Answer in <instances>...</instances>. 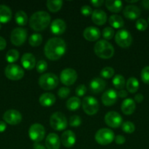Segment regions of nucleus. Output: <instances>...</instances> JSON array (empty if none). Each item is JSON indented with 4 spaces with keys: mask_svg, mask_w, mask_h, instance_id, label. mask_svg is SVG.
I'll return each mask as SVG.
<instances>
[{
    "mask_svg": "<svg viewBox=\"0 0 149 149\" xmlns=\"http://www.w3.org/2000/svg\"><path fill=\"white\" fill-rule=\"evenodd\" d=\"M115 139L114 132L108 128H102L95 134V141L102 146L109 145Z\"/></svg>",
    "mask_w": 149,
    "mask_h": 149,
    "instance_id": "39448f33",
    "label": "nucleus"
},
{
    "mask_svg": "<svg viewBox=\"0 0 149 149\" xmlns=\"http://www.w3.org/2000/svg\"><path fill=\"white\" fill-rule=\"evenodd\" d=\"M89 86H90L91 91L93 94H98L102 93L105 90L106 87V82L105 80L101 78H94L91 81Z\"/></svg>",
    "mask_w": 149,
    "mask_h": 149,
    "instance_id": "412c9836",
    "label": "nucleus"
},
{
    "mask_svg": "<svg viewBox=\"0 0 149 149\" xmlns=\"http://www.w3.org/2000/svg\"><path fill=\"white\" fill-rule=\"evenodd\" d=\"M81 118L77 115H73L70 117V121H69V124L70 126L72 127H78L81 125Z\"/></svg>",
    "mask_w": 149,
    "mask_h": 149,
    "instance_id": "ea45409f",
    "label": "nucleus"
},
{
    "mask_svg": "<svg viewBox=\"0 0 149 149\" xmlns=\"http://www.w3.org/2000/svg\"><path fill=\"white\" fill-rule=\"evenodd\" d=\"M81 101L77 97H72L67 101V108L71 111L77 110L80 108Z\"/></svg>",
    "mask_w": 149,
    "mask_h": 149,
    "instance_id": "c756f323",
    "label": "nucleus"
},
{
    "mask_svg": "<svg viewBox=\"0 0 149 149\" xmlns=\"http://www.w3.org/2000/svg\"><path fill=\"white\" fill-rule=\"evenodd\" d=\"M1 23H0V29H1Z\"/></svg>",
    "mask_w": 149,
    "mask_h": 149,
    "instance_id": "4d7b16f0",
    "label": "nucleus"
},
{
    "mask_svg": "<svg viewBox=\"0 0 149 149\" xmlns=\"http://www.w3.org/2000/svg\"><path fill=\"white\" fill-rule=\"evenodd\" d=\"M109 23L112 28L121 29L124 26V21L122 17L117 15H112L109 18Z\"/></svg>",
    "mask_w": 149,
    "mask_h": 149,
    "instance_id": "cd10ccee",
    "label": "nucleus"
},
{
    "mask_svg": "<svg viewBox=\"0 0 149 149\" xmlns=\"http://www.w3.org/2000/svg\"><path fill=\"white\" fill-rule=\"evenodd\" d=\"M121 128H122L123 131L124 132L129 134L132 133L135 130V126H134V125L131 122H129V121H127V122H124L122 124V125H121Z\"/></svg>",
    "mask_w": 149,
    "mask_h": 149,
    "instance_id": "c9c22d12",
    "label": "nucleus"
},
{
    "mask_svg": "<svg viewBox=\"0 0 149 149\" xmlns=\"http://www.w3.org/2000/svg\"><path fill=\"white\" fill-rule=\"evenodd\" d=\"M80 13L85 16H89L92 14V9L89 5H83L80 8Z\"/></svg>",
    "mask_w": 149,
    "mask_h": 149,
    "instance_id": "a18cd8bd",
    "label": "nucleus"
},
{
    "mask_svg": "<svg viewBox=\"0 0 149 149\" xmlns=\"http://www.w3.org/2000/svg\"><path fill=\"white\" fill-rule=\"evenodd\" d=\"M91 20L96 25L102 26L107 21V14L102 10H95L92 12Z\"/></svg>",
    "mask_w": 149,
    "mask_h": 149,
    "instance_id": "4be33fe9",
    "label": "nucleus"
},
{
    "mask_svg": "<svg viewBox=\"0 0 149 149\" xmlns=\"http://www.w3.org/2000/svg\"><path fill=\"white\" fill-rule=\"evenodd\" d=\"M36 68L38 73L45 72L48 68V63H46V61L41 60L36 63Z\"/></svg>",
    "mask_w": 149,
    "mask_h": 149,
    "instance_id": "58836bf2",
    "label": "nucleus"
},
{
    "mask_svg": "<svg viewBox=\"0 0 149 149\" xmlns=\"http://www.w3.org/2000/svg\"><path fill=\"white\" fill-rule=\"evenodd\" d=\"M123 13H124V17H127V19H129V20H135V19L138 18L140 16L141 10L137 6L129 4V5H127L124 8Z\"/></svg>",
    "mask_w": 149,
    "mask_h": 149,
    "instance_id": "f3484780",
    "label": "nucleus"
},
{
    "mask_svg": "<svg viewBox=\"0 0 149 149\" xmlns=\"http://www.w3.org/2000/svg\"><path fill=\"white\" fill-rule=\"evenodd\" d=\"M70 94V90L68 87H61L58 91V95L60 98H67Z\"/></svg>",
    "mask_w": 149,
    "mask_h": 149,
    "instance_id": "37998d69",
    "label": "nucleus"
},
{
    "mask_svg": "<svg viewBox=\"0 0 149 149\" xmlns=\"http://www.w3.org/2000/svg\"><path fill=\"white\" fill-rule=\"evenodd\" d=\"M77 79V74L75 70L67 68L63 70L60 74V80L61 83L66 86L72 85Z\"/></svg>",
    "mask_w": 149,
    "mask_h": 149,
    "instance_id": "f8f14e48",
    "label": "nucleus"
},
{
    "mask_svg": "<svg viewBox=\"0 0 149 149\" xmlns=\"http://www.w3.org/2000/svg\"><path fill=\"white\" fill-rule=\"evenodd\" d=\"M141 79L144 83L149 84V66H145L142 69Z\"/></svg>",
    "mask_w": 149,
    "mask_h": 149,
    "instance_id": "79ce46f5",
    "label": "nucleus"
},
{
    "mask_svg": "<svg viewBox=\"0 0 149 149\" xmlns=\"http://www.w3.org/2000/svg\"><path fill=\"white\" fill-rule=\"evenodd\" d=\"M51 23V16L45 11H37L34 13L29 19V26L36 31H43Z\"/></svg>",
    "mask_w": 149,
    "mask_h": 149,
    "instance_id": "f03ea898",
    "label": "nucleus"
},
{
    "mask_svg": "<svg viewBox=\"0 0 149 149\" xmlns=\"http://www.w3.org/2000/svg\"><path fill=\"white\" fill-rule=\"evenodd\" d=\"M139 86H140V84H139L138 80L134 77H131L129 79L126 84L127 90L130 93H135L138 90Z\"/></svg>",
    "mask_w": 149,
    "mask_h": 149,
    "instance_id": "c85d7f7f",
    "label": "nucleus"
},
{
    "mask_svg": "<svg viewBox=\"0 0 149 149\" xmlns=\"http://www.w3.org/2000/svg\"><path fill=\"white\" fill-rule=\"evenodd\" d=\"M118 98V93L114 90H108L102 94V102L105 106H111L115 103Z\"/></svg>",
    "mask_w": 149,
    "mask_h": 149,
    "instance_id": "2eb2a0df",
    "label": "nucleus"
},
{
    "mask_svg": "<svg viewBox=\"0 0 149 149\" xmlns=\"http://www.w3.org/2000/svg\"><path fill=\"white\" fill-rule=\"evenodd\" d=\"M115 34L114 29L111 27H106L102 31V36L107 40H110L112 39Z\"/></svg>",
    "mask_w": 149,
    "mask_h": 149,
    "instance_id": "4c0bfd02",
    "label": "nucleus"
},
{
    "mask_svg": "<svg viewBox=\"0 0 149 149\" xmlns=\"http://www.w3.org/2000/svg\"><path fill=\"white\" fill-rule=\"evenodd\" d=\"M136 28L139 31H145L148 28V23L145 19L139 18L136 22Z\"/></svg>",
    "mask_w": 149,
    "mask_h": 149,
    "instance_id": "a19ab883",
    "label": "nucleus"
},
{
    "mask_svg": "<svg viewBox=\"0 0 149 149\" xmlns=\"http://www.w3.org/2000/svg\"><path fill=\"white\" fill-rule=\"evenodd\" d=\"M42 36L39 33H33L29 39V43L32 47H38L42 44Z\"/></svg>",
    "mask_w": 149,
    "mask_h": 149,
    "instance_id": "72a5a7b5",
    "label": "nucleus"
},
{
    "mask_svg": "<svg viewBox=\"0 0 149 149\" xmlns=\"http://www.w3.org/2000/svg\"><path fill=\"white\" fill-rule=\"evenodd\" d=\"M27 38V31L23 28H15L12 31L10 35L11 42L15 46H20L23 45Z\"/></svg>",
    "mask_w": 149,
    "mask_h": 149,
    "instance_id": "9b49d317",
    "label": "nucleus"
},
{
    "mask_svg": "<svg viewBox=\"0 0 149 149\" xmlns=\"http://www.w3.org/2000/svg\"><path fill=\"white\" fill-rule=\"evenodd\" d=\"M148 23H149V17H148Z\"/></svg>",
    "mask_w": 149,
    "mask_h": 149,
    "instance_id": "13d9d810",
    "label": "nucleus"
},
{
    "mask_svg": "<svg viewBox=\"0 0 149 149\" xmlns=\"http://www.w3.org/2000/svg\"><path fill=\"white\" fill-rule=\"evenodd\" d=\"M34 149H45V147L43 146L41 144H39L38 143H36L34 145Z\"/></svg>",
    "mask_w": 149,
    "mask_h": 149,
    "instance_id": "5fc2aeb1",
    "label": "nucleus"
},
{
    "mask_svg": "<svg viewBox=\"0 0 149 149\" xmlns=\"http://www.w3.org/2000/svg\"><path fill=\"white\" fill-rule=\"evenodd\" d=\"M117 93H118V97H121V98H125V97L127 96V95H128L127 91H126V90H120V91Z\"/></svg>",
    "mask_w": 149,
    "mask_h": 149,
    "instance_id": "3c124183",
    "label": "nucleus"
},
{
    "mask_svg": "<svg viewBox=\"0 0 149 149\" xmlns=\"http://www.w3.org/2000/svg\"><path fill=\"white\" fill-rule=\"evenodd\" d=\"M91 4L95 7H101L102 4H104L103 0H91Z\"/></svg>",
    "mask_w": 149,
    "mask_h": 149,
    "instance_id": "de8ad7c7",
    "label": "nucleus"
},
{
    "mask_svg": "<svg viewBox=\"0 0 149 149\" xmlns=\"http://www.w3.org/2000/svg\"><path fill=\"white\" fill-rule=\"evenodd\" d=\"M67 29L66 23L61 19H56L51 23V31L53 34L61 35L65 32Z\"/></svg>",
    "mask_w": 149,
    "mask_h": 149,
    "instance_id": "6ab92c4d",
    "label": "nucleus"
},
{
    "mask_svg": "<svg viewBox=\"0 0 149 149\" xmlns=\"http://www.w3.org/2000/svg\"><path fill=\"white\" fill-rule=\"evenodd\" d=\"M50 125L55 130L61 131L67 128L68 122L64 113L61 112H55L50 118Z\"/></svg>",
    "mask_w": 149,
    "mask_h": 149,
    "instance_id": "423d86ee",
    "label": "nucleus"
},
{
    "mask_svg": "<svg viewBox=\"0 0 149 149\" xmlns=\"http://www.w3.org/2000/svg\"><path fill=\"white\" fill-rule=\"evenodd\" d=\"M86 91H87V88L84 84H80V85L77 86V88L75 90V93L77 96L81 97L86 94Z\"/></svg>",
    "mask_w": 149,
    "mask_h": 149,
    "instance_id": "c03bdc74",
    "label": "nucleus"
},
{
    "mask_svg": "<svg viewBox=\"0 0 149 149\" xmlns=\"http://www.w3.org/2000/svg\"><path fill=\"white\" fill-rule=\"evenodd\" d=\"M93 50L95 54L102 59H109L114 55L113 47L106 40L98 41L95 44Z\"/></svg>",
    "mask_w": 149,
    "mask_h": 149,
    "instance_id": "7ed1b4c3",
    "label": "nucleus"
},
{
    "mask_svg": "<svg viewBox=\"0 0 149 149\" xmlns=\"http://www.w3.org/2000/svg\"><path fill=\"white\" fill-rule=\"evenodd\" d=\"M62 4L63 1H61V0H56V1L48 0L46 3L48 9L52 13H56L58 10H61Z\"/></svg>",
    "mask_w": 149,
    "mask_h": 149,
    "instance_id": "7c9ffc66",
    "label": "nucleus"
},
{
    "mask_svg": "<svg viewBox=\"0 0 149 149\" xmlns=\"http://www.w3.org/2000/svg\"><path fill=\"white\" fill-rule=\"evenodd\" d=\"M12 18V11L9 7L0 4V23H6Z\"/></svg>",
    "mask_w": 149,
    "mask_h": 149,
    "instance_id": "a878e982",
    "label": "nucleus"
},
{
    "mask_svg": "<svg viewBox=\"0 0 149 149\" xmlns=\"http://www.w3.org/2000/svg\"><path fill=\"white\" fill-rule=\"evenodd\" d=\"M29 135L32 141L35 143H39L45 138V127L40 124H34L29 128Z\"/></svg>",
    "mask_w": 149,
    "mask_h": 149,
    "instance_id": "9d476101",
    "label": "nucleus"
},
{
    "mask_svg": "<svg viewBox=\"0 0 149 149\" xmlns=\"http://www.w3.org/2000/svg\"><path fill=\"white\" fill-rule=\"evenodd\" d=\"M105 122L108 126L112 128H118L123 124V119L121 115L115 111H110L105 115Z\"/></svg>",
    "mask_w": 149,
    "mask_h": 149,
    "instance_id": "ddd939ff",
    "label": "nucleus"
},
{
    "mask_svg": "<svg viewBox=\"0 0 149 149\" xmlns=\"http://www.w3.org/2000/svg\"><path fill=\"white\" fill-rule=\"evenodd\" d=\"M4 74L9 79L16 81L22 79L24 75V71L18 65L10 63L7 65L4 70Z\"/></svg>",
    "mask_w": 149,
    "mask_h": 149,
    "instance_id": "0eeeda50",
    "label": "nucleus"
},
{
    "mask_svg": "<svg viewBox=\"0 0 149 149\" xmlns=\"http://www.w3.org/2000/svg\"><path fill=\"white\" fill-rule=\"evenodd\" d=\"M142 5L146 10H149V0H143L141 2Z\"/></svg>",
    "mask_w": 149,
    "mask_h": 149,
    "instance_id": "864d4df0",
    "label": "nucleus"
},
{
    "mask_svg": "<svg viewBox=\"0 0 149 149\" xmlns=\"http://www.w3.org/2000/svg\"><path fill=\"white\" fill-rule=\"evenodd\" d=\"M15 20L19 26H25L28 22L27 15L23 10H19L16 13L15 15Z\"/></svg>",
    "mask_w": 149,
    "mask_h": 149,
    "instance_id": "2f4dec72",
    "label": "nucleus"
},
{
    "mask_svg": "<svg viewBox=\"0 0 149 149\" xmlns=\"http://www.w3.org/2000/svg\"><path fill=\"white\" fill-rule=\"evenodd\" d=\"M135 102L132 98H127L123 101L121 109L123 113L126 115L132 114L135 110Z\"/></svg>",
    "mask_w": 149,
    "mask_h": 149,
    "instance_id": "b1692460",
    "label": "nucleus"
},
{
    "mask_svg": "<svg viewBox=\"0 0 149 149\" xmlns=\"http://www.w3.org/2000/svg\"><path fill=\"white\" fill-rule=\"evenodd\" d=\"M4 122L11 125H16L20 123L22 120V115L18 111L15 109L7 110L3 115Z\"/></svg>",
    "mask_w": 149,
    "mask_h": 149,
    "instance_id": "4468645a",
    "label": "nucleus"
},
{
    "mask_svg": "<svg viewBox=\"0 0 149 149\" xmlns=\"http://www.w3.org/2000/svg\"><path fill=\"white\" fill-rule=\"evenodd\" d=\"M6 128H7V125H6L5 122L0 121V132H4L6 130Z\"/></svg>",
    "mask_w": 149,
    "mask_h": 149,
    "instance_id": "603ef678",
    "label": "nucleus"
},
{
    "mask_svg": "<svg viewBox=\"0 0 149 149\" xmlns=\"http://www.w3.org/2000/svg\"><path fill=\"white\" fill-rule=\"evenodd\" d=\"M6 46H7V42L6 40L3 37L0 36V50L5 49Z\"/></svg>",
    "mask_w": 149,
    "mask_h": 149,
    "instance_id": "09e8293b",
    "label": "nucleus"
},
{
    "mask_svg": "<svg viewBox=\"0 0 149 149\" xmlns=\"http://www.w3.org/2000/svg\"><path fill=\"white\" fill-rule=\"evenodd\" d=\"M20 61L23 68L27 70L33 69L36 65L35 57L31 53H25L24 55H23Z\"/></svg>",
    "mask_w": 149,
    "mask_h": 149,
    "instance_id": "5701e85b",
    "label": "nucleus"
},
{
    "mask_svg": "<svg viewBox=\"0 0 149 149\" xmlns=\"http://www.w3.org/2000/svg\"><path fill=\"white\" fill-rule=\"evenodd\" d=\"M61 143L66 148H71L75 144L76 136L71 130H67L61 136Z\"/></svg>",
    "mask_w": 149,
    "mask_h": 149,
    "instance_id": "dca6fc26",
    "label": "nucleus"
},
{
    "mask_svg": "<svg viewBox=\"0 0 149 149\" xmlns=\"http://www.w3.org/2000/svg\"><path fill=\"white\" fill-rule=\"evenodd\" d=\"M58 84V79L53 73L42 74L39 78V85L45 90H51L55 89Z\"/></svg>",
    "mask_w": 149,
    "mask_h": 149,
    "instance_id": "20e7f679",
    "label": "nucleus"
},
{
    "mask_svg": "<svg viewBox=\"0 0 149 149\" xmlns=\"http://www.w3.org/2000/svg\"><path fill=\"white\" fill-rule=\"evenodd\" d=\"M61 140L56 133H50L45 139V146L47 149H59Z\"/></svg>",
    "mask_w": 149,
    "mask_h": 149,
    "instance_id": "aec40b11",
    "label": "nucleus"
},
{
    "mask_svg": "<svg viewBox=\"0 0 149 149\" xmlns=\"http://www.w3.org/2000/svg\"><path fill=\"white\" fill-rule=\"evenodd\" d=\"M127 2H128V3H135V2H137V0H134V1H127Z\"/></svg>",
    "mask_w": 149,
    "mask_h": 149,
    "instance_id": "6e6d98bb",
    "label": "nucleus"
},
{
    "mask_svg": "<svg viewBox=\"0 0 149 149\" xmlns=\"http://www.w3.org/2000/svg\"><path fill=\"white\" fill-rule=\"evenodd\" d=\"M82 106L85 113L88 115H94L99 110V103L95 97L87 96L82 102Z\"/></svg>",
    "mask_w": 149,
    "mask_h": 149,
    "instance_id": "6e6552de",
    "label": "nucleus"
},
{
    "mask_svg": "<svg viewBox=\"0 0 149 149\" xmlns=\"http://www.w3.org/2000/svg\"><path fill=\"white\" fill-rule=\"evenodd\" d=\"M115 41L121 47L127 48L132 43V37L129 31L125 29H121L115 34Z\"/></svg>",
    "mask_w": 149,
    "mask_h": 149,
    "instance_id": "1a4fd4ad",
    "label": "nucleus"
},
{
    "mask_svg": "<svg viewBox=\"0 0 149 149\" xmlns=\"http://www.w3.org/2000/svg\"><path fill=\"white\" fill-rule=\"evenodd\" d=\"M39 102L41 106L44 107H50L53 106L56 102V97L53 94L50 93H43L39 97Z\"/></svg>",
    "mask_w": 149,
    "mask_h": 149,
    "instance_id": "393cba45",
    "label": "nucleus"
},
{
    "mask_svg": "<svg viewBox=\"0 0 149 149\" xmlns=\"http://www.w3.org/2000/svg\"><path fill=\"white\" fill-rule=\"evenodd\" d=\"M143 99H144V96L142 94H140V93H137V94L134 96V100H135L136 102H137V103H141L143 100Z\"/></svg>",
    "mask_w": 149,
    "mask_h": 149,
    "instance_id": "8fccbe9b",
    "label": "nucleus"
},
{
    "mask_svg": "<svg viewBox=\"0 0 149 149\" xmlns=\"http://www.w3.org/2000/svg\"><path fill=\"white\" fill-rule=\"evenodd\" d=\"M100 31L96 27L93 26H89V27L85 29L83 31V36L86 40L89 42H94L98 40L100 37Z\"/></svg>",
    "mask_w": 149,
    "mask_h": 149,
    "instance_id": "a211bd4d",
    "label": "nucleus"
},
{
    "mask_svg": "<svg viewBox=\"0 0 149 149\" xmlns=\"http://www.w3.org/2000/svg\"><path fill=\"white\" fill-rule=\"evenodd\" d=\"M114 74H115V71L111 67H105V68H102L100 72L101 77L105 79L111 78L113 77Z\"/></svg>",
    "mask_w": 149,
    "mask_h": 149,
    "instance_id": "e433bc0d",
    "label": "nucleus"
},
{
    "mask_svg": "<svg viewBox=\"0 0 149 149\" xmlns=\"http://www.w3.org/2000/svg\"><path fill=\"white\" fill-rule=\"evenodd\" d=\"M114 141H115V142L117 144H118V145H121V144H124V143H125L126 138H124L123 135H117V136H115Z\"/></svg>",
    "mask_w": 149,
    "mask_h": 149,
    "instance_id": "49530a36",
    "label": "nucleus"
},
{
    "mask_svg": "<svg viewBox=\"0 0 149 149\" xmlns=\"http://www.w3.org/2000/svg\"><path fill=\"white\" fill-rule=\"evenodd\" d=\"M105 6L112 13H119L123 7V3L118 0H107L105 1Z\"/></svg>",
    "mask_w": 149,
    "mask_h": 149,
    "instance_id": "bb28decb",
    "label": "nucleus"
},
{
    "mask_svg": "<svg viewBox=\"0 0 149 149\" xmlns=\"http://www.w3.org/2000/svg\"><path fill=\"white\" fill-rule=\"evenodd\" d=\"M66 43L61 38H51L46 42L44 47V53L47 58L51 61L60 59L66 52Z\"/></svg>",
    "mask_w": 149,
    "mask_h": 149,
    "instance_id": "f257e3e1",
    "label": "nucleus"
},
{
    "mask_svg": "<svg viewBox=\"0 0 149 149\" xmlns=\"http://www.w3.org/2000/svg\"><path fill=\"white\" fill-rule=\"evenodd\" d=\"M112 84L116 89L122 90L125 86V79L121 74H117L113 77Z\"/></svg>",
    "mask_w": 149,
    "mask_h": 149,
    "instance_id": "473e14b6",
    "label": "nucleus"
},
{
    "mask_svg": "<svg viewBox=\"0 0 149 149\" xmlns=\"http://www.w3.org/2000/svg\"><path fill=\"white\" fill-rule=\"evenodd\" d=\"M19 58V52L16 49H10L6 54V60L10 63L15 62Z\"/></svg>",
    "mask_w": 149,
    "mask_h": 149,
    "instance_id": "f704fd0d",
    "label": "nucleus"
}]
</instances>
